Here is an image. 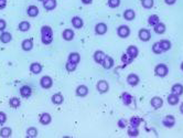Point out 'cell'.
I'll list each match as a JSON object with an SVG mask.
<instances>
[{"mask_svg":"<svg viewBox=\"0 0 183 138\" xmlns=\"http://www.w3.org/2000/svg\"><path fill=\"white\" fill-rule=\"evenodd\" d=\"M41 40H42V43L45 44V45H49V44L52 43V41H53V31H52L51 27L43 26L41 28Z\"/></svg>","mask_w":183,"mask_h":138,"instance_id":"1","label":"cell"},{"mask_svg":"<svg viewBox=\"0 0 183 138\" xmlns=\"http://www.w3.org/2000/svg\"><path fill=\"white\" fill-rule=\"evenodd\" d=\"M168 66H166V64H158L154 69V73H156L158 76L160 78H164L166 74H168Z\"/></svg>","mask_w":183,"mask_h":138,"instance_id":"2","label":"cell"},{"mask_svg":"<svg viewBox=\"0 0 183 138\" xmlns=\"http://www.w3.org/2000/svg\"><path fill=\"white\" fill-rule=\"evenodd\" d=\"M40 85L42 86L43 88H51L52 85H53V81H52V78H50V76H48V75H45V76H43V78L40 80Z\"/></svg>","mask_w":183,"mask_h":138,"instance_id":"3","label":"cell"},{"mask_svg":"<svg viewBox=\"0 0 183 138\" xmlns=\"http://www.w3.org/2000/svg\"><path fill=\"white\" fill-rule=\"evenodd\" d=\"M96 87H97V91H98L100 94H104V93H106V92L108 91L109 85H108V83H107L106 81L102 80V81H99L98 83H97Z\"/></svg>","mask_w":183,"mask_h":138,"instance_id":"4","label":"cell"},{"mask_svg":"<svg viewBox=\"0 0 183 138\" xmlns=\"http://www.w3.org/2000/svg\"><path fill=\"white\" fill-rule=\"evenodd\" d=\"M150 104H151V106H152L154 109H159L160 107H162L163 101H162V98L159 97V96H154V97L151 98Z\"/></svg>","mask_w":183,"mask_h":138,"instance_id":"5","label":"cell"},{"mask_svg":"<svg viewBox=\"0 0 183 138\" xmlns=\"http://www.w3.org/2000/svg\"><path fill=\"white\" fill-rule=\"evenodd\" d=\"M43 7L46 11H52L56 8V0H44Z\"/></svg>","mask_w":183,"mask_h":138,"instance_id":"6","label":"cell"},{"mask_svg":"<svg viewBox=\"0 0 183 138\" xmlns=\"http://www.w3.org/2000/svg\"><path fill=\"white\" fill-rule=\"evenodd\" d=\"M117 33L120 38H127L130 34V29L127 26H120L117 30Z\"/></svg>","mask_w":183,"mask_h":138,"instance_id":"7","label":"cell"},{"mask_svg":"<svg viewBox=\"0 0 183 138\" xmlns=\"http://www.w3.org/2000/svg\"><path fill=\"white\" fill-rule=\"evenodd\" d=\"M162 124L166 127H173L174 124H176V118L173 117L172 115H168V116H166V117L163 118Z\"/></svg>","mask_w":183,"mask_h":138,"instance_id":"8","label":"cell"},{"mask_svg":"<svg viewBox=\"0 0 183 138\" xmlns=\"http://www.w3.org/2000/svg\"><path fill=\"white\" fill-rule=\"evenodd\" d=\"M102 65L104 69H106V70L112 69V67L114 66V59H112V57H109V55H106L104 61H103Z\"/></svg>","mask_w":183,"mask_h":138,"instance_id":"9","label":"cell"},{"mask_svg":"<svg viewBox=\"0 0 183 138\" xmlns=\"http://www.w3.org/2000/svg\"><path fill=\"white\" fill-rule=\"evenodd\" d=\"M127 83H128L130 86H136V85H138L139 84V78H138V75L134 74V73L129 74L128 78H127Z\"/></svg>","mask_w":183,"mask_h":138,"instance_id":"10","label":"cell"},{"mask_svg":"<svg viewBox=\"0 0 183 138\" xmlns=\"http://www.w3.org/2000/svg\"><path fill=\"white\" fill-rule=\"evenodd\" d=\"M95 31L96 33L99 34V35H103L107 32V26H106L104 22H100V23H97L95 27Z\"/></svg>","mask_w":183,"mask_h":138,"instance_id":"11","label":"cell"},{"mask_svg":"<svg viewBox=\"0 0 183 138\" xmlns=\"http://www.w3.org/2000/svg\"><path fill=\"white\" fill-rule=\"evenodd\" d=\"M139 38L141 41H145V42H147V41L150 40V38H151V34H150L149 30H147V29H141V30L139 31Z\"/></svg>","mask_w":183,"mask_h":138,"instance_id":"12","label":"cell"},{"mask_svg":"<svg viewBox=\"0 0 183 138\" xmlns=\"http://www.w3.org/2000/svg\"><path fill=\"white\" fill-rule=\"evenodd\" d=\"M20 94L22 97H30L31 94H32V88L28 85H24L20 88Z\"/></svg>","mask_w":183,"mask_h":138,"instance_id":"13","label":"cell"},{"mask_svg":"<svg viewBox=\"0 0 183 138\" xmlns=\"http://www.w3.org/2000/svg\"><path fill=\"white\" fill-rule=\"evenodd\" d=\"M106 54L103 52V51H96L95 53H94V60H95L96 63L98 64H102L104 59H105Z\"/></svg>","mask_w":183,"mask_h":138,"instance_id":"14","label":"cell"},{"mask_svg":"<svg viewBox=\"0 0 183 138\" xmlns=\"http://www.w3.org/2000/svg\"><path fill=\"white\" fill-rule=\"evenodd\" d=\"M88 94V88L87 86L85 85H80L77 88H76V95L77 96H81V97H84Z\"/></svg>","mask_w":183,"mask_h":138,"instance_id":"15","label":"cell"},{"mask_svg":"<svg viewBox=\"0 0 183 138\" xmlns=\"http://www.w3.org/2000/svg\"><path fill=\"white\" fill-rule=\"evenodd\" d=\"M52 121V117L51 115L48 114V113H43V114L40 115V123L42 125H48L50 124Z\"/></svg>","mask_w":183,"mask_h":138,"instance_id":"16","label":"cell"},{"mask_svg":"<svg viewBox=\"0 0 183 138\" xmlns=\"http://www.w3.org/2000/svg\"><path fill=\"white\" fill-rule=\"evenodd\" d=\"M51 100H52V103L54 105H61L63 103V101H64V97H63V95L61 93H56V94H54L52 96Z\"/></svg>","mask_w":183,"mask_h":138,"instance_id":"17","label":"cell"},{"mask_svg":"<svg viewBox=\"0 0 183 138\" xmlns=\"http://www.w3.org/2000/svg\"><path fill=\"white\" fill-rule=\"evenodd\" d=\"M27 14L29 17L31 18H35L39 14V8L37 6H30V7L28 8L27 10Z\"/></svg>","mask_w":183,"mask_h":138,"instance_id":"18","label":"cell"},{"mask_svg":"<svg viewBox=\"0 0 183 138\" xmlns=\"http://www.w3.org/2000/svg\"><path fill=\"white\" fill-rule=\"evenodd\" d=\"M30 71L33 73V74H39L42 71V65L38 62H34L30 65Z\"/></svg>","mask_w":183,"mask_h":138,"instance_id":"19","label":"cell"},{"mask_svg":"<svg viewBox=\"0 0 183 138\" xmlns=\"http://www.w3.org/2000/svg\"><path fill=\"white\" fill-rule=\"evenodd\" d=\"M21 47H22V50L23 51H31L32 48H33V41L30 40V39H27V40H24L22 42Z\"/></svg>","mask_w":183,"mask_h":138,"instance_id":"20","label":"cell"},{"mask_svg":"<svg viewBox=\"0 0 183 138\" xmlns=\"http://www.w3.org/2000/svg\"><path fill=\"white\" fill-rule=\"evenodd\" d=\"M171 93L178 95V96L182 95L183 94V85L182 84H174L172 86V88H171Z\"/></svg>","mask_w":183,"mask_h":138,"instance_id":"21","label":"cell"},{"mask_svg":"<svg viewBox=\"0 0 183 138\" xmlns=\"http://www.w3.org/2000/svg\"><path fill=\"white\" fill-rule=\"evenodd\" d=\"M11 40H12V35L9 32H2L0 34V41L2 43H9V42H11Z\"/></svg>","mask_w":183,"mask_h":138,"instance_id":"22","label":"cell"},{"mask_svg":"<svg viewBox=\"0 0 183 138\" xmlns=\"http://www.w3.org/2000/svg\"><path fill=\"white\" fill-rule=\"evenodd\" d=\"M68 61L74 64H78L80 63V61H81V55L78 53H76V52H72V53L68 55Z\"/></svg>","mask_w":183,"mask_h":138,"instance_id":"23","label":"cell"},{"mask_svg":"<svg viewBox=\"0 0 183 138\" xmlns=\"http://www.w3.org/2000/svg\"><path fill=\"white\" fill-rule=\"evenodd\" d=\"M73 38H74V31L71 30V29H65L63 31V39L66 41H71L73 40Z\"/></svg>","mask_w":183,"mask_h":138,"instance_id":"24","label":"cell"},{"mask_svg":"<svg viewBox=\"0 0 183 138\" xmlns=\"http://www.w3.org/2000/svg\"><path fill=\"white\" fill-rule=\"evenodd\" d=\"M11 134H12V129L10 127H2L0 129V137L8 138L10 137Z\"/></svg>","mask_w":183,"mask_h":138,"instance_id":"25","label":"cell"},{"mask_svg":"<svg viewBox=\"0 0 183 138\" xmlns=\"http://www.w3.org/2000/svg\"><path fill=\"white\" fill-rule=\"evenodd\" d=\"M72 24L75 29H81L83 27V20L80 17H74L72 18Z\"/></svg>","mask_w":183,"mask_h":138,"instance_id":"26","label":"cell"},{"mask_svg":"<svg viewBox=\"0 0 183 138\" xmlns=\"http://www.w3.org/2000/svg\"><path fill=\"white\" fill-rule=\"evenodd\" d=\"M135 17H136V14L132 9H128V10H126L125 12H124V18H125L126 20L131 21L135 19Z\"/></svg>","mask_w":183,"mask_h":138,"instance_id":"27","label":"cell"},{"mask_svg":"<svg viewBox=\"0 0 183 138\" xmlns=\"http://www.w3.org/2000/svg\"><path fill=\"white\" fill-rule=\"evenodd\" d=\"M168 103H169L170 105H172V106L176 105L179 103V96L176 94H173V93H171V94L168 96Z\"/></svg>","mask_w":183,"mask_h":138,"instance_id":"28","label":"cell"},{"mask_svg":"<svg viewBox=\"0 0 183 138\" xmlns=\"http://www.w3.org/2000/svg\"><path fill=\"white\" fill-rule=\"evenodd\" d=\"M122 103L125 105H130L134 98H132V96L129 94V93L126 92V93H124V94L122 95Z\"/></svg>","mask_w":183,"mask_h":138,"instance_id":"29","label":"cell"},{"mask_svg":"<svg viewBox=\"0 0 183 138\" xmlns=\"http://www.w3.org/2000/svg\"><path fill=\"white\" fill-rule=\"evenodd\" d=\"M154 32L158 34H162L166 32V24L162 23V22H159V23L157 24V26H154Z\"/></svg>","mask_w":183,"mask_h":138,"instance_id":"30","label":"cell"},{"mask_svg":"<svg viewBox=\"0 0 183 138\" xmlns=\"http://www.w3.org/2000/svg\"><path fill=\"white\" fill-rule=\"evenodd\" d=\"M127 53H128L131 57L135 59V57H138V49H137L135 45H130V47L127 49Z\"/></svg>","mask_w":183,"mask_h":138,"instance_id":"31","label":"cell"},{"mask_svg":"<svg viewBox=\"0 0 183 138\" xmlns=\"http://www.w3.org/2000/svg\"><path fill=\"white\" fill-rule=\"evenodd\" d=\"M159 22H160V19H159V17H158L157 14H152V16H150L149 19H148V23H149L150 26H152V27L157 26Z\"/></svg>","mask_w":183,"mask_h":138,"instance_id":"32","label":"cell"},{"mask_svg":"<svg viewBox=\"0 0 183 138\" xmlns=\"http://www.w3.org/2000/svg\"><path fill=\"white\" fill-rule=\"evenodd\" d=\"M128 135L130 137H137L139 135V130H138V127H135V126H129L128 127Z\"/></svg>","mask_w":183,"mask_h":138,"instance_id":"33","label":"cell"},{"mask_svg":"<svg viewBox=\"0 0 183 138\" xmlns=\"http://www.w3.org/2000/svg\"><path fill=\"white\" fill-rule=\"evenodd\" d=\"M20 104H21V102L18 97H12L9 100V105H10L12 108H18L20 106Z\"/></svg>","mask_w":183,"mask_h":138,"instance_id":"34","label":"cell"},{"mask_svg":"<svg viewBox=\"0 0 183 138\" xmlns=\"http://www.w3.org/2000/svg\"><path fill=\"white\" fill-rule=\"evenodd\" d=\"M160 45H161L162 51H169L171 49V43H170L169 40H161L160 41Z\"/></svg>","mask_w":183,"mask_h":138,"instance_id":"35","label":"cell"},{"mask_svg":"<svg viewBox=\"0 0 183 138\" xmlns=\"http://www.w3.org/2000/svg\"><path fill=\"white\" fill-rule=\"evenodd\" d=\"M38 136V130L35 127H30L27 129V137L30 138H34Z\"/></svg>","mask_w":183,"mask_h":138,"instance_id":"36","label":"cell"},{"mask_svg":"<svg viewBox=\"0 0 183 138\" xmlns=\"http://www.w3.org/2000/svg\"><path fill=\"white\" fill-rule=\"evenodd\" d=\"M29 29H30V23L28 21H22L19 23V30L22 31V32H27Z\"/></svg>","mask_w":183,"mask_h":138,"instance_id":"37","label":"cell"},{"mask_svg":"<svg viewBox=\"0 0 183 138\" xmlns=\"http://www.w3.org/2000/svg\"><path fill=\"white\" fill-rule=\"evenodd\" d=\"M132 60H134V57H130V55H129L128 53L122 54V63L125 64V65H128V64H130V63H131V62H132Z\"/></svg>","mask_w":183,"mask_h":138,"instance_id":"38","label":"cell"},{"mask_svg":"<svg viewBox=\"0 0 183 138\" xmlns=\"http://www.w3.org/2000/svg\"><path fill=\"white\" fill-rule=\"evenodd\" d=\"M153 4H154L153 0H141V5L146 9H151L153 7Z\"/></svg>","mask_w":183,"mask_h":138,"instance_id":"39","label":"cell"},{"mask_svg":"<svg viewBox=\"0 0 183 138\" xmlns=\"http://www.w3.org/2000/svg\"><path fill=\"white\" fill-rule=\"evenodd\" d=\"M141 121H142V119H141L140 117H131V119H130V121H129V124H130V126L138 127Z\"/></svg>","mask_w":183,"mask_h":138,"instance_id":"40","label":"cell"},{"mask_svg":"<svg viewBox=\"0 0 183 138\" xmlns=\"http://www.w3.org/2000/svg\"><path fill=\"white\" fill-rule=\"evenodd\" d=\"M76 65L77 64H74L72 63V62H70V61H68V63L65 64V69H66L68 72H74L76 70Z\"/></svg>","mask_w":183,"mask_h":138,"instance_id":"41","label":"cell"},{"mask_svg":"<svg viewBox=\"0 0 183 138\" xmlns=\"http://www.w3.org/2000/svg\"><path fill=\"white\" fill-rule=\"evenodd\" d=\"M152 51H153V53H156V54H160L161 52H163L162 49H161V45H160V42H157V43L153 44Z\"/></svg>","mask_w":183,"mask_h":138,"instance_id":"42","label":"cell"},{"mask_svg":"<svg viewBox=\"0 0 183 138\" xmlns=\"http://www.w3.org/2000/svg\"><path fill=\"white\" fill-rule=\"evenodd\" d=\"M120 5V0H108V6L110 8H117Z\"/></svg>","mask_w":183,"mask_h":138,"instance_id":"43","label":"cell"},{"mask_svg":"<svg viewBox=\"0 0 183 138\" xmlns=\"http://www.w3.org/2000/svg\"><path fill=\"white\" fill-rule=\"evenodd\" d=\"M7 121V115L4 112H0V125H4Z\"/></svg>","mask_w":183,"mask_h":138,"instance_id":"44","label":"cell"},{"mask_svg":"<svg viewBox=\"0 0 183 138\" xmlns=\"http://www.w3.org/2000/svg\"><path fill=\"white\" fill-rule=\"evenodd\" d=\"M7 27V23H6V21L4 19H0V31H4Z\"/></svg>","mask_w":183,"mask_h":138,"instance_id":"45","label":"cell"},{"mask_svg":"<svg viewBox=\"0 0 183 138\" xmlns=\"http://www.w3.org/2000/svg\"><path fill=\"white\" fill-rule=\"evenodd\" d=\"M118 126L120 128H125L126 126H127V121H126L125 119H120V121H118Z\"/></svg>","mask_w":183,"mask_h":138,"instance_id":"46","label":"cell"},{"mask_svg":"<svg viewBox=\"0 0 183 138\" xmlns=\"http://www.w3.org/2000/svg\"><path fill=\"white\" fill-rule=\"evenodd\" d=\"M7 6V0H0V9H4Z\"/></svg>","mask_w":183,"mask_h":138,"instance_id":"47","label":"cell"},{"mask_svg":"<svg viewBox=\"0 0 183 138\" xmlns=\"http://www.w3.org/2000/svg\"><path fill=\"white\" fill-rule=\"evenodd\" d=\"M166 5H174L176 4V0H164Z\"/></svg>","mask_w":183,"mask_h":138,"instance_id":"48","label":"cell"},{"mask_svg":"<svg viewBox=\"0 0 183 138\" xmlns=\"http://www.w3.org/2000/svg\"><path fill=\"white\" fill-rule=\"evenodd\" d=\"M92 1H93V0H82V2H83V4H85V5L91 4Z\"/></svg>","mask_w":183,"mask_h":138,"instance_id":"49","label":"cell"},{"mask_svg":"<svg viewBox=\"0 0 183 138\" xmlns=\"http://www.w3.org/2000/svg\"><path fill=\"white\" fill-rule=\"evenodd\" d=\"M180 112H181V113L183 114V103L181 104V106H180Z\"/></svg>","mask_w":183,"mask_h":138,"instance_id":"50","label":"cell"},{"mask_svg":"<svg viewBox=\"0 0 183 138\" xmlns=\"http://www.w3.org/2000/svg\"><path fill=\"white\" fill-rule=\"evenodd\" d=\"M181 70L183 71V62H182V64H181Z\"/></svg>","mask_w":183,"mask_h":138,"instance_id":"51","label":"cell"},{"mask_svg":"<svg viewBox=\"0 0 183 138\" xmlns=\"http://www.w3.org/2000/svg\"><path fill=\"white\" fill-rule=\"evenodd\" d=\"M39 1H41V2H43V1H44V0H39Z\"/></svg>","mask_w":183,"mask_h":138,"instance_id":"52","label":"cell"}]
</instances>
